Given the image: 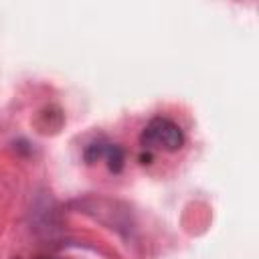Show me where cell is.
<instances>
[{"mask_svg": "<svg viewBox=\"0 0 259 259\" xmlns=\"http://www.w3.org/2000/svg\"><path fill=\"white\" fill-rule=\"evenodd\" d=\"M107 160V166L111 172H119L123 166V150L117 144H109V142H93L87 146L85 150V160L87 162H95V160Z\"/></svg>", "mask_w": 259, "mask_h": 259, "instance_id": "7a4b0ae2", "label": "cell"}, {"mask_svg": "<svg viewBox=\"0 0 259 259\" xmlns=\"http://www.w3.org/2000/svg\"><path fill=\"white\" fill-rule=\"evenodd\" d=\"M38 259H57V257H38Z\"/></svg>", "mask_w": 259, "mask_h": 259, "instance_id": "3957f363", "label": "cell"}, {"mask_svg": "<svg viewBox=\"0 0 259 259\" xmlns=\"http://www.w3.org/2000/svg\"><path fill=\"white\" fill-rule=\"evenodd\" d=\"M140 144L146 152H176L184 146V134L180 125L168 117H152L142 130Z\"/></svg>", "mask_w": 259, "mask_h": 259, "instance_id": "6da1fadb", "label": "cell"}]
</instances>
